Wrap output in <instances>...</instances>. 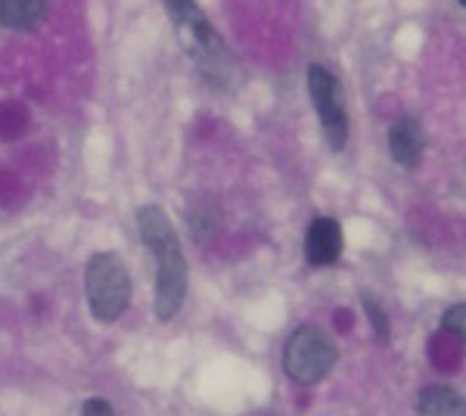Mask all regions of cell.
Wrapping results in <instances>:
<instances>
[{
    "instance_id": "cell-1",
    "label": "cell",
    "mask_w": 466,
    "mask_h": 416,
    "mask_svg": "<svg viewBox=\"0 0 466 416\" xmlns=\"http://www.w3.org/2000/svg\"><path fill=\"white\" fill-rule=\"evenodd\" d=\"M85 292L87 308L96 323H116L131 301V277L125 261L116 252L90 255L85 268Z\"/></svg>"
},
{
    "instance_id": "cell-2",
    "label": "cell",
    "mask_w": 466,
    "mask_h": 416,
    "mask_svg": "<svg viewBox=\"0 0 466 416\" xmlns=\"http://www.w3.org/2000/svg\"><path fill=\"white\" fill-rule=\"evenodd\" d=\"M339 360V348L327 330L305 323L296 332H289L283 345V373L296 385H318Z\"/></svg>"
},
{
    "instance_id": "cell-3",
    "label": "cell",
    "mask_w": 466,
    "mask_h": 416,
    "mask_svg": "<svg viewBox=\"0 0 466 416\" xmlns=\"http://www.w3.org/2000/svg\"><path fill=\"white\" fill-rule=\"evenodd\" d=\"M308 94H311V103L318 109L329 149L339 153V149H345V143H349V106H345V90L339 85V78L318 63L308 66Z\"/></svg>"
},
{
    "instance_id": "cell-4",
    "label": "cell",
    "mask_w": 466,
    "mask_h": 416,
    "mask_svg": "<svg viewBox=\"0 0 466 416\" xmlns=\"http://www.w3.org/2000/svg\"><path fill=\"white\" fill-rule=\"evenodd\" d=\"M156 259V289H153V311L159 320H175L187 299V259L180 239L153 252Z\"/></svg>"
},
{
    "instance_id": "cell-5",
    "label": "cell",
    "mask_w": 466,
    "mask_h": 416,
    "mask_svg": "<svg viewBox=\"0 0 466 416\" xmlns=\"http://www.w3.org/2000/svg\"><path fill=\"white\" fill-rule=\"evenodd\" d=\"M162 4H165V10H168L171 22H175L180 44L190 50V56L197 50L206 47V44H212L215 37H218L215 28H212V22L202 16L197 0H162Z\"/></svg>"
},
{
    "instance_id": "cell-6",
    "label": "cell",
    "mask_w": 466,
    "mask_h": 416,
    "mask_svg": "<svg viewBox=\"0 0 466 416\" xmlns=\"http://www.w3.org/2000/svg\"><path fill=\"white\" fill-rule=\"evenodd\" d=\"M342 224L336 218H314L305 230V261L314 268H329L342 255Z\"/></svg>"
},
{
    "instance_id": "cell-7",
    "label": "cell",
    "mask_w": 466,
    "mask_h": 416,
    "mask_svg": "<svg viewBox=\"0 0 466 416\" xmlns=\"http://www.w3.org/2000/svg\"><path fill=\"white\" fill-rule=\"evenodd\" d=\"M389 153H392L395 165L401 168H417L420 158L426 153V131L417 118L401 116L389 127Z\"/></svg>"
},
{
    "instance_id": "cell-8",
    "label": "cell",
    "mask_w": 466,
    "mask_h": 416,
    "mask_svg": "<svg viewBox=\"0 0 466 416\" xmlns=\"http://www.w3.org/2000/svg\"><path fill=\"white\" fill-rule=\"evenodd\" d=\"M417 416H466V395L451 385H426L417 398Z\"/></svg>"
},
{
    "instance_id": "cell-9",
    "label": "cell",
    "mask_w": 466,
    "mask_h": 416,
    "mask_svg": "<svg viewBox=\"0 0 466 416\" xmlns=\"http://www.w3.org/2000/svg\"><path fill=\"white\" fill-rule=\"evenodd\" d=\"M187 224H190V233L197 243H212L224 227V211L215 196H199L187 211Z\"/></svg>"
},
{
    "instance_id": "cell-10",
    "label": "cell",
    "mask_w": 466,
    "mask_h": 416,
    "mask_svg": "<svg viewBox=\"0 0 466 416\" xmlns=\"http://www.w3.org/2000/svg\"><path fill=\"white\" fill-rule=\"evenodd\" d=\"M47 19V0H0V25L32 32Z\"/></svg>"
},
{
    "instance_id": "cell-11",
    "label": "cell",
    "mask_w": 466,
    "mask_h": 416,
    "mask_svg": "<svg viewBox=\"0 0 466 416\" xmlns=\"http://www.w3.org/2000/svg\"><path fill=\"white\" fill-rule=\"evenodd\" d=\"M360 305H364V314H367V320H370L377 342L386 345L389 342V317H386V311H382V305L373 299L370 292H360Z\"/></svg>"
},
{
    "instance_id": "cell-12",
    "label": "cell",
    "mask_w": 466,
    "mask_h": 416,
    "mask_svg": "<svg viewBox=\"0 0 466 416\" xmlns=\"http://www.w3.org/2000/svg\"><path fill=\"white\" fill-rule=\"evenodd\" d=\"M441 330L448 332V336L461 339V342L466 345V301H461V305H451L445 314H441Z\"/></svg>"
},
{
    "instance_id": "cell-13",
    "label": "cell",
    "mask_w": 466,
    "mask_h": 416,
    "mask_svg": "<svg viewBox=\"0 0 466 416\" xmlns=\"http://www.w3.org/2000/svg\"><path fill=\"white\" fill-rule=\"evenodd\" d=\"M81 416H116V407L106 398H87L81 404Z\"/></svg>"
},
{
    "instance_id": "cell-14",
    "label": "cell",
    "mask_w": 466,
    "mask_h": 416,
    "mask_svg": "<svg viewBox=\"0 0 466 416\" xmlns=\"http://www.w3.org/2000/svg\"><path fill=\"white\" fill-rule=\"evenodd\" d=\"M457 4H461V6H466V0H457Z\"/></svg>"
}]
</instances>
